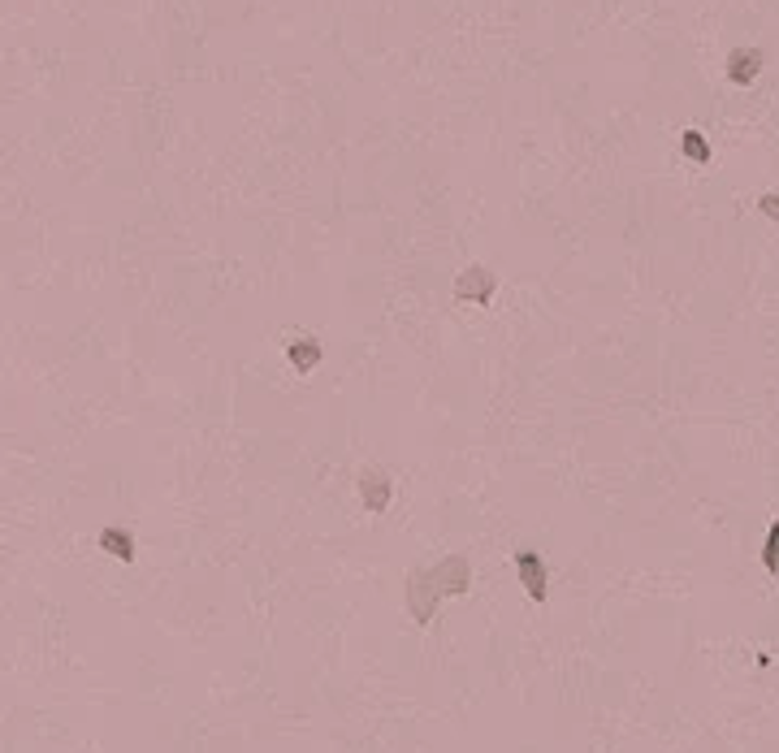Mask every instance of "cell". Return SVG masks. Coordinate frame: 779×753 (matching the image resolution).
<instances>
[{"instance_id": "1", "label": "cell", "mask_w": 779, "mask_h": 753, "mask_svg": "<svg viewBox=\"0 0 779 753\" xmlns=\"http://www.w3.org/2000/svg\"><path fill=\"white\" fill-rule=\"evenodd\" d=\"M429 585L437 598H459V593H468V585H472V567H468L464 555H450L442 558L437 567H429Z\"/></svg>"}, {"instance_id": "2", "label": "cell", "mask_w": 779, "mask_h": 753, "mask_svg": "<svg viewBox=\"0 0 779 753\" xmlns=\"http://www.w3.org/2000/svg\"><path fill=\"white\" fill-rule=\"evenodd\" d=\"M515 576H520V585L529 589L532 602H546L550 598V567L546 558L537 555V550H515Z\"/></svg>"}, {"instance_id": "3", "label": "cell", "mask_w": 779, "mask_h": 753, "mask_svg": "<svg viewBox=\"0 0 779 753\" xmlns=\"http://www.w3.org/2000/svg\"><path fill=\"white\" fill-rule=\"evenodd\" d=\"M494 286L498 278L485 269V264H472V269H464L459 278H455V299L459 303H477V308H490V299H494Z\"/></svg>"}, {"instance_id": "4", "label": "cell", "mask_w": 779, "mask_h": 753, "mask_svg": "<svg viewBox=\"0 0 779 753\" xmlns=\"http://www.w3.org/2000/svg\"><path fill=\"white\" fill-rule=\"evenodd\" d=\"M437 593H433V585H429V576L425 572H412L407 576V610H412V620L416 623H429L433 615H437Z\"/></svg>"}, {"instance_id": "5", "label": "cell", "mask_w": 779, "mask_h": 753, "mask_svg": "<svg viewBox=\"0 0 779 753\" xmlns=\"http://www.w3.org/2000/svg\"><path fill=\"white\" fill-rule=\"evenodd\" d=\"M360 498H364V507L373 511V515H382V511L390 507V476H385L382 468H364V472H360Z\"/></svg>"}, {"instance_id": "6", "label": "cell", "mask_w": 779, "mask_h": 753, "mask_svg": "<svg viewBox=\"0 0 779 753\" xmlns=\"http://www.w3.org/2000/svg\"><path fill=\"white\" fill-rule=\"evenodd\" d=\"M763 74V52L758 48H732L728 52V79L736 87H749V82Z\"/></svg>"}, {"instance_id": "7", "label": "cell", "mask_w": 779, "mask_h": 753, "mask_svg": "<svg viewBox=\"0 0 779 753\" xmlns=\"http://www.w3.org/2000/svg\"><path fill=\"white\" fill-rule=\"evenodd\" d=\"M321 355H325V351H321V343H316L312 334H303V338H290V346H286V360H290V368H295V373H312L316 364H321Z\"/></svg>"}, {"instance_id": "8", "label": "cell", "mask_w": 779, "mask_h": 753, "mask_svg": "<svg viewBox=\"0 0 779 753\" xmlns=\"http://www.w3.org/2000/svg\"><path fill=\"white\" fill-rule=\"evenodd\" d=\"M100 546H104L113 558H121V563H131L134 558V537L126 533V528H104V533H100Z\"/></svg>"}, {"instance_id": "9", "label": "cell", "mask_w": 779, "mask_h": 753, "mask_svg": "<svg viewBox=\"0 0 779 753\" xmlns=\"http://www.w3.org/2000/svg\"><path fill=\"white\" fill-rule=\"evenodd\" d=\"M680 152L689 156V161H697V164H711V143L701 139V131H684Z\"/></svg>"}, {"instance_id": "10", "label": "cell", "mask_w": 779, "mask_h": 753, "mask_svg": "<svg viewBox=\"0 0 779 753\" xmlns=\"http://www.w3.org/2000/svg\"><path fill=\"white\" fill-rule=\"evenodd\" d=\"M763 563L766 572H779V525L771 528V537H766V550H763Z\"/></svg>"}, {"instance_id": "11", "label": "cell", "mask_w": 779, "mask_h": 753, "mask_svg": "<svg viewBox=\"0 0 779 753\" xmlns=\"http://www.w3.org/2000/svg\"><path fill=\"white\" fill-rule=\"evenodd\" d=\"M758 208H763L766 217H779V199L775 196H763V199H758Z\"/></svg>"}]
</instances>
